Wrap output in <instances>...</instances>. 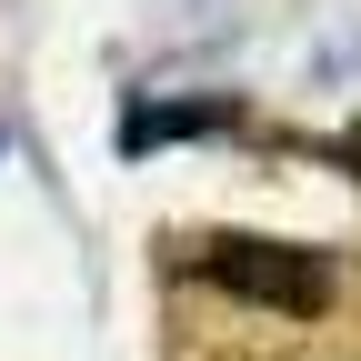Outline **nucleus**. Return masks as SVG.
<instances>
[{"mask_svg":"<svg viewBox=\"0 0 361 361\" xmlns=\"http://www.w3.org/2000/svg\"><path fill=\"white\" fill-rule=\"evenodd\" d=\"M201 271L231 301H261V311H331V261L301 251V241H261V231H211L201 241Z\"/></svg>","mask_w":361,"mask_h":361,"instance_id":"obj_1","label":"nucleus"},{"mask_svg":"<svg viewBox=\"0 0 361 361\" xmlns=\"http://www.w3.org/2000/svg\"><path fill=\"white\" fill-rule=\"evenodd\" d=\"M180 130H231V101H161V111H130L121 121V151H161Z\"/></svg>","mask_w":361,"mask_h":361,"instance_id":"obj_2","label":"nucleus"}]
</instances>
